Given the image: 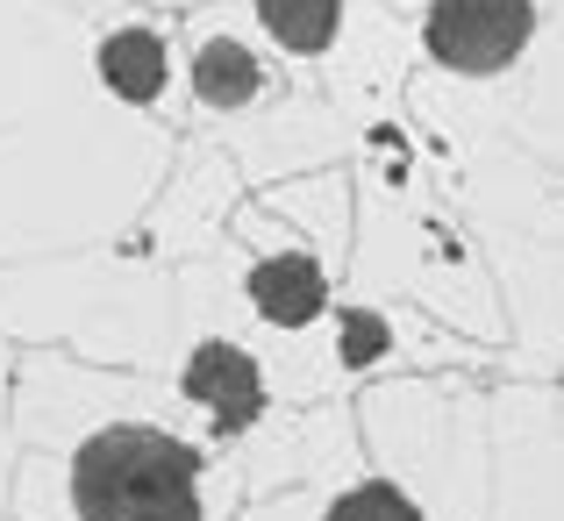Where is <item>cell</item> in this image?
I'll use <instances>...</instances> for the list:
<instances>
[{
    "instance_id": "obj_1",
    "label": "cell",
    "mask_w": 564,
    "mask_h": 521,
    "mask_svg": "<svg viewBox=\"0 0 564 521\" xmlns=\"http://www.w3.org/2000/svg\"><path fill=\"white\" fill-rule=\"evenodd\" d=\"M79 521H200V451L151 422H108L72 457Z\"/></svg>"
},
{
    "instance_id": "obj_2",
    "label": "cell",
    "mask_w": 564,
    "mask_h": 521,
    "mask_svg": "<svg viewBox=\"0 0 564 521\" xmlns=\"http://www.w3.org/2000/svg\"><path fill=\"white\" fill-rule=\"evenodd\" d=\"M529 36H536V0H429L422 22L429 57L471 79L508 72L529 51Z\"/></svg>"
},
{
    "instance_id": "obj_3",
    "label": "cell",
    "mask_w": 564,
    "mask_h": 521,
    "mask_svg": "<svg viewBox=\"0 0 564 521\" xmlns=\"http://www.w3.org/2000/svg\"><path fill=\"white\" fill-rule=\"evenodd\" d=\"M180 386H186V400H200V408L215 414V436H243L264 414V371H258V357L243 344H229V336H207V344L186 357Z\"/></svg>"
},
{
    "instance_id": "obj_4",
    "label": "cell",
    "mask_w": 564,
    "mask_h": 521,
    "mask_svg": "<svg viewBox=\"0 0 564 521\" xmlns=\"http://www.w3.org/2000/svg\"><path fill=\"white\" fill-rule=\"evenodd\" d=\"M322 301H329V279H322V264L307 258V250H279V258L250 264V307H258L264 322H279V329L315 322Z\"/></svg>"
},
{
    "instance_id": "obj_5",
    "label": "cell",
    "mask_w": 564,
    "mask_h": 521,
    "mask_svg": "<svg viewBox=\"0 0 564 521\" xmlns=\"http://www.w3.org/2000/svg\"><path fill=\"white\" fill-rule=\"evenodd\" d=\"M165 36H151V29H115V36H100V79L115 86L122 100H158L165 94Z\"/></svg>"
},
{
    "instance_id": "obj_6",
    "label": "cell",
    "mask_w": 564,
    "mask_h": 521,
    "mask_svg": "<svg viewBox=\"0 0 564 521\" xmlns=\"http://www.w3.org/2000/svg\"><path fill=\"white\" fill-rule=\"evenodd\" d=\"M258 86H264V72L236 36L200 43V57H193V94H200L207 108H243V100H258Z\"/></svg>"
},
{
    "instance_id": "obj_7",
    "label": "cell",
    "mask_w": 564,
    "mask_h": 521,
    "mask_svg": "<svg viewBox=\"0 0 564 521\" xmlns=\"http://www.w3.org/2000/svg\"><path fill=\"white\" fill-rule=\"evenodd\" d=\"M258 22L286 43L293 57H322L344 22V0H258Z\"/></svg>"
},
{
    "instance_id": "obj_8",
    "label": "cell",
    "mask_w": 564,
    "mask_h": 521,
    "mask_svg": "<svg viewBox=\"0 0 564 521\" xmlns=\"http://www.w3.org/2000/svg\"><path fill=\"white\" fill-rule=\"evenodd\" d=\"M322 521H422V508H414L400 486L372 479V486H350V493H336Z\"/></svg>"
},
{
    "instance_id": "obj_9",
    "label": "cell",
    "mask_w": 564,
    "mask_h": 521,
    "mask_svg": "<svg viewBox=\"0 0 564 521\" xmlns=\"http://www.w3.org/2000/svg\"><path fill=\"white\" fill-rule=\"evenodd\" d=\"M386 350V322L379 315H344V365H365V357Z\"/></svg>"
}]
</instances>
